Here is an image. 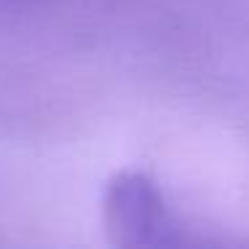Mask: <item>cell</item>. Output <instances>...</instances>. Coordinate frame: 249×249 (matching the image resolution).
Masks as SVG:
<instances>
[{"mask_svg":"<svg viewBox=\"0 0 249 249\" xmlns=\"http://www.w3.org/2000/svg\"><path fill=\"white\" fill-rule=\"evenodd\" d=\"M0 3H3V0H0Z\"/></svg>","mask_w":249,"mask_h":249,"instance_id":"1","label":"cell"}]
</instances>
